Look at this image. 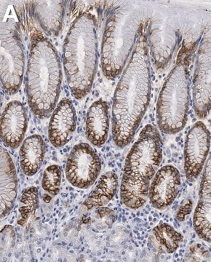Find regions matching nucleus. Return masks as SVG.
<instances>
[{
	"instance_id": "obj_26",
	"label": "nucleus",
	"mask_w": 211,
	"mask_h": 262,
	"mask_svg": "<svg viewBox=\"0 0 211 262\" xmlns=\"http://www.w3.org/2000/svg\"><path fill=\"white\" fill-rule=\"evenodd\" d=\"M192 209V202L187 201L186 203L180 208L179 213H178L177 217L180 221H184L186 215L188 214Z\"/></svg>"
},
{
	"instance_id": "obj_11",
	"label": "nucleus",
	"mask_w": 211,
	"mask_h": 262,
	"mask_svg": "<svg viewBox=\"0 0 211 262\" xmlns=\"http://www.w3.org/2000/svg\"><path fill=\"white\" fill-rule=\"evenodd\" d=\"M179 170L171 165L161 168L155 176L150 189V202L152 206L163 210L171 206L181 187Z\"/></svg>"
},
{
	"instance_id": "obj_14",
	"label": "nucleus",
	"mask_w": 211,
	"mask_h": 262,
	"mask_svg": "<svg viewBox=\"0 0 211 262\" xmlns=\"http://www.w3.org/2000/svg\"><path fill=\"white\" fill-rule=\"evenodd\" d=\"M193 225L200 238L211 243V155L202 175L200 198L194 215Z\"/></svg>"
},
{
	"instance_id": "obj_23",
	"label": "nucleus",
	"mask_w": 211,
	"mask_h": 262,
	"mask_svg": "<svg viewBox=\"0 0 211 262\" xmlns=\"http://www.w3.org/2000/svg\"><path fill=\"white\" fill-rule=\"evenodd\" d=\"M61 184V168L57 165L48 167L43 174L41 187L48 194L56 196L60 192Z\"/></svg>"
},
{
	"instance_id": "obj_16",
	"label": "nucleus",
	"mask_w": 211,
	"mask_h": 262,
	"mask_svg": "<svg viewBox=\"0 0 211 262\" xmlns=\"http://www.w3.org/2000/svg\"><path fill=\"white\" fill-rule=\"evenodd\" d=\"M1 219L7 216L13 208L18 195V180L11 157L1 147Z\"/></svg>"
},
{
	"instance_id": "obj_2",
	"label": "nucleus",
	"mask_w": 211,
	"mask_h": 262,
	"mask_svg": "<svg viewBox=\"0 0 211 262\" xmlns=\"http://www.w3.org/2000/svg\"><path fill=\"white\" fill-rule=\"evenodd\" d=\"M61 82L58 52L43 34L34 32L25 77L28 103L34 115L41 118L51 115L59 98Z\"/></svg>"
},
{
	"instance_id": "obj_22",
	"label": "nucleus",
	"mask_w": 211,
	"mask_h": 262,
	"mask_svg": "<svg viewBox=\"0 0 211 262\" xmlns=\"http://www.w3.org/2000/svg\"><path fill=\"white\" fill-rule=\"evenodd\" d=\"M39 206V195L37 188L31 187L25 189L19 204L18 212L20 213V220L18 224L20 226H25L28 221L35 214Z\"/></svg>"
},
{
	"instance_id": "obj_24",
	"label": "nucleus",
	"mask_w": 211,
	"mask_h": 262,
	"mask_svg": "<svg viewBox=\"0 0 211 262\" xmlns=\"http://www.w3.org/2000/svg\"><path fill=\"white\" fill-rule=\"evenodd\" d=\"M15 232L11 225L5 226L1 230V257L7 256L15 245Z\"/></svg>"
},
{
	"instance_id": "obj_4",
	"label": "nucleus",
	"mask_w": 211,
	"mask_h": 262,
	"mask_svg": "<svg viewBox=\"0 0 211 262\" xmlns=\"http://www.w3.org/2000/svg\"><path fill=\"white\" fill-rule=\"evenodd\" d=\"M153 10L143 3L117 7L107 19L101 47L103 75L114 80L120 75L134 48L139 28L152 19Z\"/></svg>"
},
{
	"instance_id": "obj_20",
	"label": "nucleus",
	"mask_w": 211,
	"mask_h": 262,
	"mask_svg": "<svg viewBox=\"0 0 211 262\" xmlns=\"http://www.w3.org/2000/svg\"><path fill=\"white\" fill-rule=\"evenodd\" d=\"M149 186L131 182L122 177L120 186L121 201L131 209H137L146 203L150 196Z\"/></svg>"
},
{
	"instance_id": "obj_25",
	"label": "nucleus",
	"mask_w": 211,
	"mask_h": 262,
	"mask_svg": "<svg viewBox=\"0 0 211 262\" xmlns=\"http://www.w3.org/2000/svg\"><path fill=\"white\" fill-rule=\"evenodd\" d=\"M94 213V217H93V220H95V222L93 224L96 223L98 221L101 220V222L97 225V228L101 229L107 228V227H110L115 222V213L110 208H106V207H100Z\"/></svg>"
},
{
	"instance_id": "obj_15",
	"label": "nucleus",
	"mask_w": 211,
	"mask_h": 262,
	"mask_svg": "<svg viewBox=\"0 0 211 262\" xmlns=\"http://www.w3.org/2000/svg\"><path fill=\"white\" fill-rule=\"evenodd\" d=\"M31 12L46 34L58 36L63 27L66 11L65 1H34Z\"/></svg>"
},
{
	"instance_id": "obj_13",
	"label": "nucleus",
	"mask_w": 211,
	"mask_h": 262,
	"mask_svg": "<svg viewBox=\"0 0 211 262\" xmlns=\"http://www.w3.org/2000/svg\"><path fill=\"white\" fill-rule=\"evenodd\" d=\"M75 108L70 100L64 98L55 108L50 121L48 136L52 145L62 147L72 139L76 129Z\"/></svg>"
},
{
	"instance_id": "obj_1",
	"label": "nucleus",
	"mask_w": 211,
	"mask_h": 262,
	"mask_svg": "<svg viewBox=\"0 0 211 262\" xmlns=\"http://www.w3.org/2000/svg\"><path fill=\"white\" fill-rule=\"evenodd\" d=\"M152 20L140 27L131 58L116 88L112 132L119 148L125 147L132 141L150 105L152 84L148 35Z\"/></svg>"
},
{
	"instance_id": "obj_6",
	"label": "nucleus",
	"mask_w": 211,
	"mask_h": 262,
	"mask_svg": "<svg viewBox=\"0 0 211 262\" xmlns=\"http://www.w3.org/2000/svg\"><path fill=\"white\" fill-rule=\"evenodd\" d=\"M162 141L156 127L146 125L130 150L124 163V178L150 186L162 162Z\"/></svg>"
},
{
	"instance_id": "obj_17",
	"label": "nucleus",
	"mask_w": 211,
	"mask_h": 262,
	"mask_svg": "<svg viewBox=\"0 0 211 262\" xmlns=\"http://www.w3.org/2000/svg\"><path fill=\"white\" fill-rule=\"evenodd\" d=\"M110 130L109 106L100 99L95 101L88 110L86 117V134L93 145L101 146L105 144Z\"/></svg>"
},
{
	"instance_id": "obj_8",
	"label": "nucleus",
	"mask_w": 211,
	"mask_h": 262,
	"mask_svg": "<svg viewBox=\"0 0 211 262\" xmlns=\"http://www.w3.org/2000/svg\"><path fill=\"white\" fill-rule=\"evenodd\" d=\"M101 170V160L89 144L74 146L67 159L66 177L74 187L87 189L96 182Z\"/></svg>"
},
{
	"instance_id": "obj_3",
	"label": "nucleus",
	"mask_w": 211,
	"mask_h": 262,
	"mask_svg": "<svg viewBox=\"0 0 211 262\" xmlns=\"http://www.w3.org/2000/svg\"><path fill=\"white\" fill-rule=\"evenodd\" d=\"M97 20L83 13L71 26L64 44V67L71 92L77 99L86 97L92 88L98 62Z\"/></svg>"
},
{
	"instance_id": "obj_19",
	"label": "nucleus",
	"mask_w": 211,
	"mask_h": 262,
	"mask_svg": "<svg viewBox=\"0 0 211 262\" xmlns=\"http://www.w3.org/2000/svg\"><path fill=\"white\" fill-rule=\"evenodd\" d=\"M118 188V177L117 174L109 171L103 174L95 187L94 190L83 203L88 210L106 206L115 196Z\"/></svg>"
},
{
	"instance_id": "obj_5",
	"label": "nucleus",
	"mask_w": 211,
	"mask_h": 262,
	"mask_svg": "<svg viewBox=\"0 0 211 262\" xmlns=\"http://www.w3.org/2000/svg\"><path fill=\"white\" fill-rule=\"evenodd\" d=\"M195 43L184 42L176 63L163 84L157 104V124L162 132L175 134L187 121L189 108V67Z\"/></svg>"
},
{
	"instance_id": "obj_21",
	"label": "nucleus",
	"mask_w": 211,
	"mask_h": 262,
	"mask_svg": "<svg viewBox=\"0 0 211 262\" xmlns=\"http://www.w3.org/2000/svg\"><path fill=\"white\" fill-rule=\"evenodd\" d=\"M153 233L157 242L162 245L168 253L175 252L183 239L182 235L179 232L165 223L155 227Z\"/></svg>"
},
{
	"instance_id": "obj_7",
	"label": "nucleus",
	"mask_w": 211,
	"mask_h": 262,
	"mask_svg": "<svg viewBox=\"0 0 211 262\" xmlns=\"http://www.w3.org/2000/svg\"><path fill=\"white\" fill-rule=\"evenodd\" d=\"M25 56L19 24L13 18L1 24V82L6 94L18 92L24 79Z\"/></svg>"
},
{
	"instance_id": "obj_9",
	"label": "nucleus",
	"mask_w": 211,
	"mask_h": 262,
	"mask_svg": "<svg viewBox=\"0 0 211 262\" xmlns=\"http://www.w3.org/2000/svg\"><path fill=\"white\" fill-rule=\"evenodd\" d=\"M193 105L199 118H205L211 108V36L199 48L193 79Z\"/></svg>"
},
{
	"instance_id": "obj_18",
	"label": "nucleus",
	"mask_w": 211,
	"mask_h": 262,
	"mask_svg": "<svg viewBox=\"0 0 211 262\" xmlns=\"http://www.w3.org/2000/svg\"><path fill=\"white\" fill-rule=\"evenodd\" d=\"M46 154V144L39 135L29 136L20 149V168L28 177H32L40 169Z\"/></svg>"
},
{
	"instance_id": "obj_10",
	"label": "nucleus",
	"mask_w": 211,
	"mask_h": 262,
	"mask_svg": "<svg viewBox=\"0 0 211 262\" xmlns=\"http://www.w3.org/2000/svg\"><path fill=\"white\" fill-rule=\"evenodd\" d=\"M210 146V134L202 122L190 129L184 149V170L186 179L193 182L201 173Z\"/></svg>"
},
{
	"instance_id": "obj_12",
	"label": "nucleus",
	"mask_w": 211,
	"mask_h": 262,
	"mask_svg": "<svg viewBox=\"0 0 211 262\" xmlns=\"http://www.w3.org/2000/svg\"><path fill=\"white\" fill-rule=\"evenodd\" d=\"M27 129L25 108L20 101H10L1 116V139L10 149H15L22 144Z\"/></svg>"
}]
</instances>
